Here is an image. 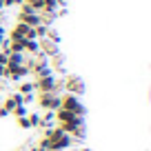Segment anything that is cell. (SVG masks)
Here are the masks:
<instances>
[{
    "label": "cell",
    "instance_id": "cell-3",
    "mask_svg": "<svg viewBox=\"0 0 151 151\" xmlns=\"http://www.w3.org/2000/svg\"><path fill=\"white\" fill-rule=\"evenodd\" d=\"M36 102L42 111H58L60 109V93H36Z\"/></svg>",
    "mask_w": 151,
    "mask_h": 151
},
{
    "label": "cell",
    "instance_id": "cell-10",
    "mask_svg": "<svg viewBox=\"0 0 151 151\" xmlns=\"http://www.w3.org/2000/svg\"><path fill=\"white\" fill-rule=\"evenodd\" d=\"M7 65H27V53H9V62Z\"/></svg>",
    "mask_w": 151,
    "mask_h": 151
},
{
    "label": "cell",
    "instance_id": "cell-25",
    "mask_svg": "<svg viewBox=\"0 0 151 151\" xmlns=\"http://www.w3.org/2000/svg\"><path fill=\"white\" fill-rule=\"evenodd\" d=\"M0 102H2V96H0Z\"/></svg>",
    "mask_w": 151,
    "mask_h": 151
},
{
    "label": "cell",
    "instance_id": "cell-22",
    "mask_svg": "<svg viewBox=\"0 0 151 151\" xmlns=\"http://www.w3.org/2000/svg\"><path fill=\"white\" fill-rule=\"evenodd\" d=\"M2 78H5V67L0 65V80H2Z\"/></svg>",
    "mask_w": 151,
    "mask_h": 151
},
{
    "label": "cell",
    "instance_id": "cell-5",
    "mask_svg": "<svg viewBox=\"0 0 151 151\" xmlns=\"http://www.w3.org/2000/svg\"><path fill=\"white\" fill-rule=\"evenodd\" d=\"M38 42H40V53H42V56H47V58H53V56H58V53H62V51H60V45L51 42L49 38H40Z\"/></svg>",
    "mask_w": 151,
    "mask_h": 151
},
{
    "label": "cell",
    "instance_id": "cell-6",
    "mask_svg": "<svg viewBox=\"0 0 151 151\" xmlns=\"http://www.w3.org/2000/svg\"><path fill=\"white\" fill-rule=\"evenodd\" d=\"M78 118L73 111H65V109H58L56 111V124H65V122H73V120ZM82 118V116H80Z\"/></svg>",
    "mask_w": 151,
    "mask_h": 151
},
{
    "label": "cell",
    "instance_id": "cell-26",
    "mask_svg": "<svg viewBox=\"0 0 151 151\" xmlns=\"http://www.w3.org/2000/svg\"><path fill=\"white\" fill-rule=\"evenodd\" d=\"M16 151H22V149H16Z\"/></svg>",
    "mask_w": 151,
    "mask_h": 151
},
{
    "label": "cell",
    "instance_id": "cell-24",
    "mask_svg": "<svg viewBox=\"0 0 151 151\" xmlns=\"http://www.w3.org/2000/svg\"><path fill=\"white\" fill-rule=\"evenodd\" d=\"M2 9H5V2H2V0H0V11H2Z\"/></svg>",
    "mask_w": 151,
    "mask_h": 151
},
{
    "label": "cell",
    "instance_id": "cell-14",
    "mask_svg": "<svg viewBox=\"0 0 151 151\" xmlns=\"http://www.w3.org/2000/svg\"><path fill=\"white\" fill-rule=\"evenodd\" d=\"M47 38L51 40V42H56V45H60V42H62V36H60V31H58L56 27H49V31H47Z\"/></svg>",
    "mask_w": 151,
    "mask_h": 151
},
{
    "label": "cell",
    "instance_id": "cell-21",
    "mask_svg": "<svg viewBox=\"0 0 151 151\" xmlns=\"http://www.w3.org/2000/svg\"><path fill=\"white\" fill-rule=\"evenodd\" d=\"M9 116H11V111H9L7 107H2V104H0V118H9Z\"/></svg>",
    "mask_w": 151,
    "mask_h": 151
},
{
    "label": "cell",
    "instance_id": "cell-13",
    "mask_svg": "<svg viewBox=\"0 0 151 151\" xmlns=\"http://www.w3.org/2000/svg\"><path fill=\"white\" fill-rule=\"evenodd\" d=\"M29 124H31V129H40V111H29Z\"/></svg>",
    "mask_w": 151,
    "mask_h": 151
},
{
    "label": "cell",
    "instance_id": "cell-7",
    "mask_svg": "<svg viewBox=\"0 0 151 151\" xmlns=\"http://www.w3.org/2000/svg\"><path fill=\"white\" fill-rule=\"evenodd\" d=\"M45 127H56V111L40 113V129H45Z\"/></svg>",
    "mask_w": 151,
    "mask_h": 151
},
{
    "label": "cell",
    "instance_id": "cell-4",
    "mask_svg": "<svg viewBox=\"0 0 151 151\" xmlns=\"http://www.w3.org/2000/svg\"><path fill=\"white\" fill-rule=\"evenodd\" d=\"M85 80H82L80 76H76V73H69L65 78V91L67 93H73V96H82L85 93Z\"/></svg>",
    "mask_w": 151,
    "mask_h": 151
},
{
    "label": "cell",
    "instance_id": "cell-8",
    "mask_svg": "<svg viewBox=\"0 0 151 151\" xmlns=\"http://www.w3.org/2000/svg\"><path fill=\"white\" fill-rule=\"evenodd\" d=\"M38 51H40V42H38V40H27V38H24V53H27V56H36Z\"/></svg>",
    "mask_w": 151,
    "mask_h": 151
},
{
    "label": "cell",
    "instance_id": "cell-15",
    "mask_svg": "<svg viewBox=\"0 0 151 151\" xmlns=\"http://www.w3.org/2000/svg\"><path fill=\"white\" fill-rule=\"evenodd\" d=\"M29 116V113H27ZM24 116V118H16V124H18V129H24V131H29L31 129V124H29V118Z\"/></svg>",
    "mask_w": 151,
    "mask_h": 151
},
{
    "label": "cell",
    "instance_id": "cell-9",
    "mask_svg": "<svg viewBox=\"0 0 151 151\" xmlns=\"http://www.w3.org/2000/svg\"><path fill=\"white\" fill-rule=\"evenodd\" d=\"M18 93H36V87H33V80H29V78H24V80H20V87H18Z\"/></svg>",
    "mask_w": 151,
    "mask_h": 151
},
{
    "label": "cell",
    "instance_id": "cell-16",
    "mask_svg": "<svg viewBox=\"0 0 151 151\" xmlns=\"http://www.w3.org/2000/svg\"><path fill=\"white\" fill-rule=\"evenodd\" d=\"M33 29H36L38 40H40V38H47V31H49V27H47V24H38V27H33Z\"/></svg>",
    "mask_w": 151,
    "mask_h": 151
},
{
    "label": "cell",
    "instance_id": "cell-18",
    "mask_svg": "<svg viewBox=\"0 0 151 151\" xmlns=\"http://www.w3.org/2000/svg\"><path fill=\"white\" fill-rule=\"evenodd\" d=\"M18 14H38V11H33V7H31V5L22 2V5H20V11H18Z\"/></svg>",
    "mask_w": 151,
    "mask_h": 151
},
{
    "label": "cell",
    "instance_id": "cell-11",
    "mask_svg": "<svg viewBox=\"0 0 151 151\" xmlns=\"http://www.w3.org/2000/svg\"><path fill=\"white\" fill-rule=\"evenodd\" d=\"M9 51L11 53H24V40H9Z\"/></svg>",
    "mask_w": 151,
    "mask_h": 151
},
{
    "label": "cell",
    "instance_id": "cell-20",
    "mask_svg": "<svg viewBox=\"0 0 151 151\" xmlns=\"http://www.w3.org/2000/svg\"><path fill=\"white\" fill-rule=\"evenodd\" d=\"M36 102V93H24V104H31Z\"/></svg>",
    "mask_w": 151,
    "mask_h": 151
},
{
    "label": "cell",
    "instance_id": "cell-19",
    "mask_svg": "<svg viewBox=\"0 0 151 151\" xmlns=\"http://www.w3.org/2000/svg\"><path fill=\"white\" fill-rule=\"evenodd\" d=\"M7 62H9V51H2V49H0V65L7 67Z\"/></svg>",
    "mask_w": 151,
    "mask_h": 151
},
{
    "label": "cell",
    "instance_id": "cell-23",
    "mask_svg": "<svg viewBox=\"0 0 151 151\" xmlns=\"http://www.w3.org/2000/svg\"><path fill=\"white\" fill-rule=\"evenodd\" d=\"M73 151H91V149H85V147H80V149H73Z\"/></svg>",
    "mask_w": 151,
    "mask_h": 151
},
{
    "label": "cell",
    "instance_id": "cell-12",
    "mask_svg": "<svg viewBox=\"0 0 151 151\" xmlns=\"http://www.w3.org/2000/svg\"><path fill=\"white\" fill-rule=\"evenodd\" d=\"M27 113H29V107H27V104H16L14 111H11V116H14V118H24Z\"/></svg>",
    "mask_w": 151,
    "mask_h": 151
},
{
    "label": "cell",
    "instance_id": "cell-1",
    "mask_svg": "<svg viewBox=\"0 0 151 151\" xmlns=\"http://www.w3.org/2000/svg\"><path fill=\"white\" fill-rule=\"evenodd\" d=\"M60 109L65 111H73L76 116H87V107L80 102V96H73V93H65L60 96Z\"/></svg>",
    "mask_w": 151,
    "mask_h": 151
},
{
    "label": "cell",
    "instance_id": "cell-2",
    "mask_svg": "<svg viewBox=\"0 0 151 151\" xmlns=\"http://www.w3.org/2000/svg\"><path fill=\"white\" fill-rule=\"evenodd\" d=\"M56 82H58V76L53 73H45V76H38L33 80V87H36V93H53L56 91Z\"/></svg>",
    "mask_w": 151,
    "mask_h": 151
},
{
    "label": "cell",
    "instance_id": "cell-17",
    "mask_svg": "<svg viewBox=\"0 0 151 151\" xmlns=\"http://www.w3.org/2000/svg\"><path fill=\"white\" fill-rule=\"evenodd\" d=\"M9 98L14 100L16 104H24V96H22V93H18V91H14V93H9Z\"/></svg>",
    "mask_w": 151,
    "mask_h": 151
}]
</instances>
